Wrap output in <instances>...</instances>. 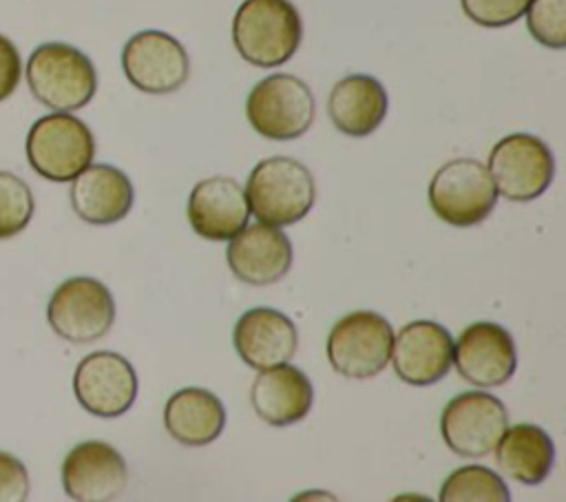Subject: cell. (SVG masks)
Returning a JSON list of instances; mask_svg holds the SVG:
<instances>
[{
    "label": "cell",
    "instance_id": "1",
    "mask_svg": "<svg viewBox=\"0 0 566 502\" xmlns=\"http://www.w3.org/2000/svg\"><path fill=\"white\" fill-rule=\"evenodd\" d=\"M303 22L290 0H243L232 20L237 53L252 66L285 64L301 46Z\"/></svg>",
    "mask_w": 566,
    "mask_h": 502
},
{
    "label": "cell",
    "instance_id": "2",
    "mask_svg": "<svg viewBox=\"0 0 566 502\" xmlns=\"http://www.w3.org/2000/svg\"><path fill=\"white\" fill-rule=\"evenodd\" d=\"M250 215L270 226L301 221L316 201V184L305 164L276 155L261 159L245 184Z\"/></svg>",
    "mask_w": 566,
    "mask_h": 502
},
{
    "label": "cell",
    "instance_id": "3",
    "mask_svg": "<svg viewBox=\"0 0 566 502\" xmlns=\"http://www.w3.org/2000/svg\"><path fill=\"white\" fill-rule=\"evenodd\" d=\"M27 84L46 108L73 113L93 100L97 73L80 49L64 42H46L33 49L27 60Z\"/></svg>",
    "mask_w": 566,
    "mask_h": 502
},
{
    "label": "cell",
    "instance_id": "4",
    "mask_svg": "<svg viewBox=\"0 0 566 502\" xmlns=\"http://www.w3.org/2000/svg\"><path fill=\"white\" fill-rule=\"evenodd\" d=\"M29 166L49 181H71L95 157L91 128L71 113H51L35 119L27 133Z\"/></svg>",
    "mask_w": 566,
    "mask_h": 502
},
{
    "label": "cell",
    "instance_id": "5",
    "mask_svg": "<svg viewBox=\"0 0 566 502\" xmlns=\"http://www.w3.org/2000/svg\"><path fill=\"white\" fill-rule=\"evenodd\" d=\"M245 115L261 137L290 142L310 130L316 115V102L301 77L274 73L252 86L245 100Z\"/></svg>",
    "mask_w": 566,
    "mask_h": 502
},
{
    "label": "cell",
    "instance_id": "6",
    "mask_svg": "<svg viewBox=\"0 0 566 502\" xmlns=\"http://www.w3.org/2000/svg\"><path fill=\"white\" fill-rule=\"evenodd\" d=\"M497 190L484 164L458 157L442 164L429 184V206L438 219L455 228L482 223L495 208Z\"/></svg>",
    "mask_w": 566,
    "mask_h": 502
},
{
    "label": "cell",
    "instance_id": "7",
    "mask_svg": "<svg viewBox=\"0 0 566 502\" xmlns=\"http://www.w3.org/2000/svg\"><path fill=\"white\" fill-rule=\"evenodd\" d=\"M391 347V323L369 310L345 314L327 336L329 365L345 378H371L380 374L389 365Z\"/></svg>",
    "mask_w": 566,
    "mask_h": 502
},
{
    "label": "cell",
    "instance_id": "8",
    "mask_svg": "<svg viewBox=\"0 0 566 502\" xmlns=\"http://www.w3.org/2000/svg\"><path fill=\"white\" fill-rule=\"evenodd\" d=\"M46 321L69 343H93L106 336L115 323L113 294L93 276H71L51 294Z\"/></svg>",
    "mask_w": 566,
    "mask_h": 502
},
{
    "label": "cell",
    "instance_id": "9",
    "mask_svg": "<svg viewBox=\"0 0 566 502\" xmlns=\"http://www.w3.org/2000/svg\"><path fill=\"white\" fill-rule=\"evenodd\" d=\"M486 170L497 195L511 201H531L548 190L555 177V157L537 135L513 133L491 148Z\"/></svg>",
    "mask_w": 566,
    "mask_h": 502
},
{
    "label": "cell",
    "instance_id": "10",
    "mask_svg": "<svg viewBox=\"0 0 566 502\" xmlns=\"http://www.w3.org/2000/svg\"><path fill=\"white\" fill-rule=\"evenodd\" d=\"M506 427L509 414L504 402L478 389L451 398L440 416L442 440L460 458L493 453Z\"/></svg>",
    "mask_w": 566,
    "mask_h": 502
},
{
    "label": "cell",
    "instance_id": "11",
    "mask_svg": "<svg viewBox=\"0 0 566 502\" xmlns=\"http://www.w3.org/2000/svg\"><path fill=\"white\" fill-rule=\"evenodd\" d=\"M122 69L135 88L150 95H166L188 82L190 57L175 35L146 29L130 35L124 44Z\"/></svg>",
    "mask_w": 566,
    "mask_h": 502
},
{
    "label": "cell",
    "instance_id": "12",
    "mask_svg": "<svg viewBox=\"0 0 566 502\" xmlns=\"http://www.w3.org/2000/svg\"><path fill=\"white\" fill-rule=\"evenodd\" d=\"M73 391L88 414L117 418L126 414L137 398V374L122 354L93 352L77 363Z\"/></svg>",
    "mask_w": 566,
    "mask_h": 502
},
{
    "label": "cell",
    "instance_id": "13",
    "mask_svg": "<svg viewBox=\"0 0 566 502\" xmlns=\"http://www.w3.org/2000/svg\"><path fill=\"white\" fill-rule=\"evenodd\" d=\"M451 363L467 383L480 389L500 387L515 374V341L511 332L497 323H471L453 343Z\"/></svg>",
    "mask_w": 566,
    "mask_h": 502
},
{
    "label": "cell",
    "instance_id": "14",
    "mask_svg": "<svg viewBox=\"0 0 566 502\" xmlns=\"http://www.w3.org/2000/svg\"><path fill=\"white\" fill-rule=\"evenodd\" d=\"M128 482L124 456L108 442L86 440L75 445L62 462V487L77 502L117 500Z\"/></svg>",
    "mask_w": 566,
    "mask_h": 502
},
{
    "label": "cell",
    "instance_id": "15",
    "mask_svg": "<svg viewBox=\"0 0 566 502\" xmlns=\"http://www.w3.org/2000/svg\"><path fill=\"white\" fill-rule=\"evenodd\" d=\"M391 360L398 378L413 387H427L447 376L453 360L451 332L436 321L407 323L396 336Z\"/></svg>",
    "mask_w": 566,
    "mask_h": 502
},
{
    "label": "cell",
    "instance_id": "16",
    "mask_svg": "<svg viewBox=\"0 0 566 502\" xmlns=\"http://www.w3.org/2000/svg\"><path fill=\"white\" fill-rule=\"evenodd\" d=\"M230 272L248 285H272L292 268L290 237L263 221L239 230L226 250Z\"/></svg>",
    "mask_w": 566,
    "mask_h": 502
},
{
    "label": "cell",
    "instance_id": "17",
    "mask_svg": "<svg viewBox=\"0 0 566 502\" xmlns=\"http://www.w3.org/2000/svg\"><path fill=\"white\" fill-rule=\"evenodd\" d=\"M186 212L199 237L210 241H230L248 226L250 203L243 186L234 177L214 175L195 184Z\"/></svg>",
    "mask_w": 566,
    "mask_h": 502
},
{
    "label": "cell",
    "instance_id": "18",
    "mask_svg": "<svg viewBox=\"0 0 566 502\" xmlns=\"http://www.w3.org/2000/svg\"><path fill=\"white\" fill-rule=\"evenodd\" d=\"M234 349L252 369L290 363L298 347V332L290 316L274 307L243 312L232 332Z\"/></svg>",
    "mask_w": 566,
    "mask_h": 502
},
{
    "label": "cell",
    "instance_id": "19",
    "mask_svg": "<svg viewBox=\"0 0 566 502\" xmlns=\"http://www.w3.org/2000/svg\"><path fill=\"white\" fill-rule=\"evenodd\" d=\"M71 181V206L91 226H111L133 208V184L111 164H88Z\"/></svg>",
    "mask_w": 566,
    "mask_h": 502
},
{
    "label": "cell",
    "instance_id": "20",
    "mask_svg": "<svg viewBox=\"0 0 566 502\" xmlns=\"http://www.w3.org/2000/svg\"><path fill=\"white\" fill-rule=\"evenodd\" d=\"M312 400L314 389L310 378L290 363L259 369L250 389L254 414L272 427L301 422L310 414Z\"/></svg>",
    "mask_w": 566,
    "mask_h": 502
},
{
    "label": "cell",
    "instance_id": "21",
    "mask_svg": "<svg viewBox=\"0 0 566 502\" xmlns=\"http://www.w3.org/2000/svg\"><path fill=\"white\" fill-rule=\"evenodd\" d=\"M389 97L385 86L365 73L345 75L338 80L327 97V113L332 124L349 137L371 135L385 119Z\"/></svg>",
    "mask_w": 566,
    "mask_h": 502
},
{
    "label": "cell",
    "instance_id": "22",
    "mask_svg": "<svg viewBox=\"0 0 566 502\" xmlns=\"http://www.w3.org/2000/svg\"><path fill=\"white\" fill-rule=\"evenodd\" d=\"M164 425L177 442L186 447H203L221 436L226 427V407L210 389L184 387L166 400Z\"/></svg>",
    "mask_w": 566,
    "mask_h": 502
},
{
    "label": "cell",
    "instance_id": "23",
    "mask_svg": "<svg viewBox=\"0 0 566 502\" xmlns=\"http://www.w3.org/2000/svg\"><path fill=\"white\" fill-rule=\"evenodd\" d=\"M495 462L509 478L522 484H539L555 464V445L537 425H513L495 445Z\"/></svg>",
    "mask_w": 566,
    "mask_h": 502
},
{
    "label": "cell",
    "instance_id": "24",
    "mask_svg": "<svg viewBox=\"0 0 566 502\" xmlns=\"http://www.w3.org/2000/svg\"><path fill=\"white\" fill-rule=\"evenodd\" d=\"M438 500L442 502H509L511 493L504 480L482 464H467L449 473Z\"/></svg>",
    "mask_w": 566,
    "mask_h": 502
},
{
    "label": "cell",
    "instance_id": "25",
    "mask_svg": "<svg viewBox=\"0 0 566 502\" xmlns=\"http://www.w3.org/2000/svg\"><path fill=\"white\" fill-rule=\"evenodd\" d=\"M35 210L31 188L9 170H0V239L22 232Z\"/></svg>",
    "mask_w": 566,
    "mask_h": 502
},
{
    "label": "cell",
    "instance_id": "26",
    "mask_svg": "<svg viewBox=\"0 0 566 502\" xmlns=\"http://www.w3.org/2000/svg\"><path fill=\"white\" fill-rule=\"evenodd\" d=\"M524 15L531 35L542 46H566V0H531Z\"/></svg>",
    "mask_w": 566,
    "mask_h": 502
},
{
    "label": "cell",
    "instance_id": "27",
    "mask_svg": "<svg viewBox=\"0 0 566 502\" xmlns=\"http://www.w3.org/2000/svg\"><path fill=\"white\" fill-rule=\"evenodd\" d=\"M464 15L486 29H497L520 20L531 0H460Z\"/></svg>",
    "mask_w": 566,
    "mask_h": 502
},
{
    "label": "cell",
    "instance_id": "28",
    "mask_svg": "<svg viewBox=\"0 0 566 502\" xmlns=\"http://www.w3.org/2000/svg\"><path fill=\"white\" fill-rule=\"evenodd\" d=\"M29 498V473L22 460L0 451V502H24Z\"/></svg>",
    "mask_w": 566,
    "mask_h": 502
},
{
    "label": "cell",
    "instance_id": "29",
    "mask_svg": "<svg viewBox=\"0 0 566 502\" xmlns=\"http://www.w3.org/2000/svg\"><path fill=\"white\" fill-rule=\"evenodd\" d=\"M22 75V60L15 44L0 33V102L7 100Z\"/></svg>",
    "mask_w": 566,
    "mask_h": 502
}]
</instances>
